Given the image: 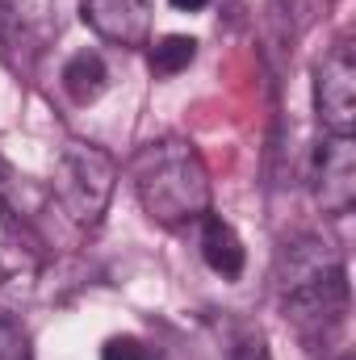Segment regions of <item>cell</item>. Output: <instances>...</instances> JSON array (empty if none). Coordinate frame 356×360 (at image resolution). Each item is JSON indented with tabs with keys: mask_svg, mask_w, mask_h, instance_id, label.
<instances>
[{
	"mask_svg": "<svg viewBox=\"0 0 356 360\" xmlns=\"http://www.w3.org/2000/svg\"><path fill=\"white\" fill-rule=\"evenodd\" d=\"M193 59H197V38H189V34H164L151 46V68L160 76H180Z\"/></svg>",
	"mask_w": 356,
	"mask_h": 360,
	"instance_id": "12",
	"label": "cell"
},
{
	"mask_svg": "<svg viewBox=\"0 0 356 360\" xmlns=\"http://www.w3.org/2000/svg\"><path fill=\"white\" fill-rule=\"evenodd\" d=\"M63 92L76 101V105H92L101 101V92L109 89V68L96 51H76L68 63H63V76H59Z\"/></svg>",
	"mask_w": 356,
	"mask_h": 360,
	"instance_id": "11",
	"label": "cell"
},
{
	"mask_svg": "<svg viewBox=\"0 0 356 360\" xmlns=\"http://www.w3.org/2000/svg\"><path fill=\"white\" fill-rule=\"evenodd\" d=\"M42 276V260L38 252L21 239V231L0 235V289L8 302H30Z\"/></svg>",
	"mask_w": 356,
	"mask_h": 360,
	"instance_id": "7",
	"label": "cell"
},
{
	"mask_svg": "<svg viewBox=\"0 0 356 360\" xmlns=\"http://www.w3.org/2000/svg\"><path fill=\"white\" fill-rule=\"evenodd\" d=\"M231 360H272V356H268V344L256 331H243V335H235V344H231Z\"/></svg>",
	"mask_w": 356,
	"mask_h": 360,
	"instance_id": "15",
	"label": "cell"
},
{
	"mask_svg": "<svg viewBox=\"0 0 356 360\" xmlns=\"http://www.w3.org/2000/svg\"><path fill=\"white\" fill-rule=\"evenodd\" d=\"M340 360H352V352H344V356H340Z\"/></svg>",
	"mask_w": 356,
	"mask_h": 360,
	"instance_id": "17",
	"label": "cell"
},
{
	"mask_svg": "<svg viewBox=\"0 0 356 360\" xmlns=\"http://www.w3.org/2000/svg\"><path fill=\"white\" fill-rule=\"evenodd\" d=\"M101 360H151V352H147L143 340H134V335H113V340H105Z\"/></svg>",
	"mask_w": 356,
	"mask_h": 360,
	"instance_id": "14",
	"label": "cell"
},
{
	"mask_svg": "<svg viewBox=\"0 0 356 360\" xmlns=\"http://www.w3.org/2000/svg\"><path fill=\"white\" fill-rule=\"evenodd\" d=\"M0 360H30V335L13 314H0Z\"/></svg>",
	"mask_w": 356,
	"mask_h": 360,
	"instance_id": "13",
	"label": "cell"
},
{
	"mask_svg": "<svg viewBox=\"0 0 356 360\" xmlns=\"http://www.w3.org/2000/svg\"><path fill=\"white\" fill-rule=\"evenodd\" d=\"M42 205H46V193L25 172H17L8 160H0V222L8 231H30L38 222Z\"/></svg>",
	"mask_w": 356,
	"mask_h": 360,
	"instance_id": "9",
	"label": "cell"
},
{
	"mask_svg": "<svg viewBox=\"0 0 356 360\" xmlns=\"http://www.w3.org/2000/svg\"><path fill=\"white\" fill-rule=\"evenodd\" d=\"M310 193L323 214H348L356 205V143L352 134H327L310 155Z\"/></svg>",
	"mask_w": 356,
	"mask_h": 360,
	"instance_id": "3",
	"label": "cell"
},
{
	"mask_svg": "<svg viewBox=\"0 0 356 360\" xmlns=\"http://www.w3.org/2000/svg\"><path fill=\"white\" fill-rule=\"evenodd\" d=\"M172 8H180V13H197V8H205L210 0H168Z\"/></svg>",
	"mask_w": 356,
	"mask_h": 360,
	"instance_id": "16",
	"label": "cell"
},
{
	"mask_svg": "<svg viewBox=\"0 0 356 360\" xmlns=\"http://www.w3.org/2000/svg\"><path fill=\"white\" fill-rule=\"evenodd\" d=\"M314 113L327 134L356 130V55L348 42L331 46V55L314 72Z\"/></svg>",
	"mask_w": 356,
	"mask_h": 360,
	"instance_id": "4",
	"label": "cell"
},
{
	"mask_svg": "<svg viewBox=\"0 0 356 360\" xmlns=\"http://www.w3.org/2000/svg\"><path fill=\"white\" fill-rule=\"evenodd\" d=\"M130 180L143 214L160 226H184L210 214V172L189 139H160L139 147Z\"/></svg>",
	"mask_w": 356,
	"mask_h": 360,
	"instance_id": "1",
	"label": "cell"
},
{
	"mask_svg": "<svg viewBox=\"0 0 356 360\" xmlns=\"http://www.w3.org/2000/svg\"><path fill=\"white\" fill-rule=\"evenodd\" d=\"M340 264H344V260H340L323 239H293V243H285V252H281V260H276L281 297H289V293H298V289L323 281L327 272L340 269Z\"/></svg>",
	"mask_w": 356,
	"mask_h": 360,
	"instance_id": "6",
	"label": "cell"
},
{
	"mask_svg": "<svg viewBox=\"0 0 356 360\" xmlns=\"http://www.w3.org/2000/svg\"><path fill=\"white\" fill-rule=\"evenodd\" d=\"M84 21L113 46H147L151 0H84Z\"/></svg>",
	"mask_w": 356,
	"mask_h": 360,
	"instance_id": "5",
	"label": "cell"
},
{
	"mask_svg": "<svg viewBox=\"0 0 356 360\" xmlns=\"http://www.w3.org/2000/svg\"><path fill=\"white\" fill-rule=\"evenodd\" d=\"M201 260L210 264V272H218V276H227V281L243 272L248 252H243V239L235 235L231 222H222V218H214V214L201 218Z\"/></svg>",
	"mask_w": 356,
	"mask_h": 360,
	"instance_id": "10",
	"label": "cell"
},
{
	"mask_svg": "<svg viewBox=\"0 0 356 360\" xmlns=\"http://www.w3.org/2000/svg\"><path fill=\"white\" fill-rule=\"evenodd\" d=\"M113 180H117V168L113 160L92 147L84 139H72L63 143L59 160H55V197L63 205V214L76 222V226H96L109 210V197H113Z\"/></svg>",
	"mask_w": 356,
	"mask_h": 360,
	"instance_id": "2",
	"label": "cell"
},
{
	"mask_svg": "<svg viewBox=\"0 0 356 360\" xmlns=\"http://www.w3.org/2000/svg\"><path fill=\"white\" fill-rule=\"evenodd\" d=\"M51 34V0H0V42L8 51H38Z\"/></svg>",
	"mask_w": 356,
	"mask_h": 360,
	"instance_id": "8",
	"label": "cell"
}]
</instances>
